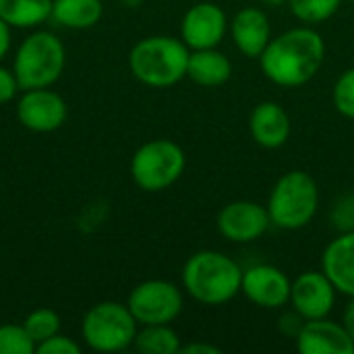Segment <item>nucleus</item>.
Segmentation results:
<instances>
[{
  "mask_svg": "<svg viewBox=\"0 0 354 354\" xmlns=\"http://www.w3.org/2000/svg\"><path fill=\"white\" fill-rule=\"evenodd\" d=\"M187 77L201 87H220L232 77V62L218 48L191 50Z\"/></svg>",
  "mask_w": 354,
  "mask_h": 354,
  "instance_id": "18",
  "label": "nucleus"
},
{
  "mask_svg": "<svg viewBox=\"0 0 354 354\" xmlns=\"http://www.w3.org/2000/svg\"><path fill=\"white\" fill-rule=\"evenodd\" d=\"M332 102L338 114L354 120V66L346 68L338 77L334 91H332Z\"/></svg>",
  "mask_w": 354,
  "mask_h": 354,
  "instance_id": "25",
  "label": "nucleus"
},
{
  "mask_svg": "<svg viewBox=\"0 0 354 354\" xmlns=\"http://www.w3.org/2000/svg\"><path fill=\"white\" fill-rule=\"evenodd\" d=\"M178 354H222V348L207 344V342H191V344L180 346Z\"/></svg>",
  "mask_w": 354,
  "mask_h": 354,
  "instance_id": "30",
  "label": "nucleus"
},
{
  "mask_svg": "<svg viewBox=\"0 0 354 354\" xmlns=\"http://www.w3.org/2000/svg\"><path fill=\"white\" fill-rule=\"evenodd\" d=\"M52 19L68 29H89L102 19L100 0H54Z\"/></svg>",
  "mask_w": 354,
  "mask_h": 354,
  "instance_id": "19",
  "label": "nucleus"
},
{
  "mask_svg": "<svg viewBox=\"0 0 354 354\" xmlns=\"http://www.w3.org/2000/svg\"><path fill=\"white\" fill-rule=\"evenodd\" d=\"M54 0H0V19L10 27H35L52 17Z\"/></svg>",
  "mask_w": 354,
  "mask_h": 354,
  "instance_id": "20",
  "label": "nucleus"
},
{
  "mask_svg": "<svg viewBox=\"0 0 354 354\" xmlns=\"http://www.w3.org/2000/svg\"><path fill=\"white\" fill-rule=\"evenodd\" d=\"M19 122L35 133H50L62 127L66 120V104L48 87L27 89L17 104Z\"/></svg>",
  "mask_w": 354,
  "mask_h": 354,
  "instance_id": "13",
  "label": "nucleus"
},
{
  "mask_svg": "<svg viewBox=\"0 0 354 354\" xmlns=\"http://www.w3.org/2000/svg\"><path fill=\"white\" fill-rule=\"evenodd\" d=\"M326 41L311 25L292 27L270 39L259 56L266 79L280 87H301L309 83L324 66Z\"/></svg>",
  "mask_w": 354,
  "mask_h": 354,
  "instance_id": "1",
  "label": "nucleus"
},
{
  "mask_svg": "<svg viewBox=\"0 0 354 354\" xmlns=\"http://www.w3.org/2000/svg\"><path fill=\"white\" fill-rule=\"evenodd\" d=\"M336 295L338 290L324 270H309L292 280L290 305L303 319H324L334 311Z\"/></svg>",
  "mask_w": 354,
  "mask_h": 354,
  "instance_id": "12",
  "label": "nucleus"
},
{
  "mask_svg": "<svg viewBox=\"0 0 354 354\" xmlns=\"http://www.w3.org/2000/svg\"><path fill=\"white\" fill-rule=\"evenodd\" d=\"M307 319H303L295 309H292V313L288 315H284L282 319H280V330H282V334L284 336H288V338H297V334L301 332V328H303V324H305Z\"/></svg>",
  "mask_w": 354,
  "mask_h": 354,
  "instance_id": "29",
  "label": "nucleus"
},
{
  "mask_svg": "<svg viewBox=\"0 0 354 354\" xmlns=\"http://www.w3.org/2000/svg\"><path fill=\"white\" fill-rule=\"evenodd\" d=\"M261 4H266V6H282V4H286L288 0H259Z\"/></svg>",
  "mask_w": 354,
  "mask_h": 354,
  "instance_id": "33",
  "label": "nucleus"
},
{
  "mask_svg": "<svg viewBox=\"0 0 354 354\" xmlns=\"http://www.w3.org/2000/svg\"><path fill=\"white\" fill-rule=\"evenodd\" d=\"M10 48V25L0 19V60L6 56Z\"/></svg>",
  "mask_w": 354,
  "mask_h": 354,
  "instance_id": "32",
  "label": "nucleus"
},
{
  "mask_svg": "<svg viewBox=\"0 0 354 354\" xmlns=\"http://www.w3.org/2000/svg\"><path fill=\"white\" fill-rule=\"evenodd\" d=\"M292 280L276 266L257 263L243 270L241 292L261 309H282L290 303Z\"/></svg>",
  "mask_w": 354,
  "mask_h": 354,
  "instance_id": "11",
  "label": "nucleus"
},
{
  "mask_svg": "<svg viewBox=\"0 0 354 354\" xmlns=\"http://www.w3.org/2000/svg\"><path fill=\"white\" fill-rule=\"evenodd\" d=\"M79 351H81L79 344H75L71 338L60 336V334H56L35 346L37 354H79Z\"/></svg>",
  "mask_w": 354,
  "mask_h": 354,
  "instance_id": "26",
  "label": "nucleus"
},
{
  "mask_svg": "<svg viewBox=\"0 0 354 354\" xmlns=\"http://www.w3.org/2000/svg\"><path fill=\"white\" fill-rule=\"evenodd\" d=\"M351 2H354V0H351Z\"/></svg>",
  "mask_w": 354,
  "mask_h": 354,
  "instance_id": "34",
  "label": "nucleus"
},
{
  "mask_svg": "<svg viewBox=\"0 0 354 354\" xmlns=\"http://www.w3.org/2000/svg\"><path fill=\"white\" fill-rule=\"evenodd\" d=\"M241 266L220 251H197L183 268V288L187 295L207 307L230 303L241 292Z\"/></svg>",
  "mask_w": 354,
  "mask_h": 354,
  "instance_id": "2",
  "label": "nucleus"
},
{
  "mask_svg": "<svg viewBox=\"0 0 354 354\" xmlns=\"http://www.w3.org/2000/svg\"><path fill=\"white\" fill-rule=\"evenodd\" d=\"M342 222V230L354 228V197H344L334 209V224Z\"/></svg>",
  "mask_w": 354,
  "mask_h": 354,
  "instance_id": "27",
  "label": "nucleus"
},
{
  "mask_svg": "<svg viewBox=\"0 0 354 354\" xmlns=\"http://www.w3.org/2000/svg\"><path fill=\"white\" fill-rule=\"evenodd\" d=\"M290 131V116L278 102H261L251 110L249 133L257 145L266 149H278L288 141Z\"/></svg>",
  "mask_w": 354,
  "mask_h": 354,
  "instance_id": "16",
  "label": "nucleus"
},
{
  "mask_svg": "<svg viewBox=\"0 0 354 354\" xmlns=\"http://www.w3.org/2000/svg\"><path fill=\"white\" fill-rule=\"evenodd\" d=\"M187 158L178 143L170 139H151L143 143L131 160L135 185L147 193L172 187L185 172Z\"/></svg>",
  "mask_w": 354,
  "mask_h": 354,
  "instance_id": "6",
  "label": "nucleus"
},
{
  "mask_svg": "<svg viewBox=\"0 0 354 354\" xmlns=\"http://www.w3.org/2000/svg\"><path fill=\"white\" fill-rule=\"evenodd\" d=\"M137 319L131 309L120 303H100L91 307L81 324L83 338L91 351L120 353L133 346L137 336Z\"/></svg>",
  "mask_w": 354,
  "mask_h": 354,
  "instance_id": "7",
  "label": "nucleus"
},
{
  "mask_svg": "<svg viewBox=\"0 0 354 354\" xmlns=\"http://www.w3.org/2000/svg\"><path fill=\"white\" fill-rule=\"evenodd\" d=\"M66 54L62 41L48 31L25 37L15 56V79L19 89H41L58 81L64 71Z\"/></svg>",
  "mask_w": 354,
  "mask_h": 354,
  "instance_id": "5",
  "label": "nucleus"
},
{
  "mask_svg": "<svg viewBox=\"0 0 354 354\" xmlns=\"http://www.w3.org/2000/svg\"><path fill=\"white\" fill-rule=\"evenodd\" d=\"M230 37L236 46V50L247 58H257L263 54L272 39V23L263 8L259 6H245L241 8L230 25H228Z\"/></svg>",
  "mask_w": 354,
  "mask_h": 354,
  "instance_id": "14",
  "label": "nucleus"
},
{
  "mask_svg": "<svg viewBox=\"0 0 354 354\" xmlns=\"http://www.w3.org/2000/svg\"><path fill=\"white\" fill-rule=\"evenodd\" d=\"M322 270L332 280L338 295L354 297V228L342 230L328 243L322 255Z\"/></svg>",
  "mask_w": 354,
  "mask_h": 354,
  "instance_id": "17",
  "label": "nucleus"
},
{
  "mask_svg": "<svg viewBox=\"0 0 354 354\" xmlns=\"http://www.w3.org/2000/svg\"><path fill=\"white\" fill-rule=\"evenodd\" d=\"M346 330V334L353 338L354 342V297H351V301L346 303L344 307V313H342V322H340Z\"/></svg>",
  "mask_w": 354,
  "mask_h": 354,
  "instance_id": "31",
  "label": "nucleus"
},
{
  "mask_svg": "<svg viewBox=\"0 0 354 354\" xmlns=\"http://www.w3.org/2000/svg\"><path fill=\"white\" fill-rule=\"evenodd\" d=\"M286 4L295 15V19H299L301 23L319 25L338 12L342 0H288Z\"/></svg>",
  "mask_w": 354,
  "mask_h": 354,
  "instance_id": "22",
  "label": "nucleus"
},
{
  "mask_svg": "<svg viewBox=\"0 0 354 354\" xmlns=\"http://www.w3.org/2000/svg\"><path fill=\"white\" fill-rule=\"evenodd\" d=\"M301 354H354L353 338L342 324L324 319H307L295 338Z\"/></svg>",
  "mask_w": 354,
  "mask_h": 354,
  "instance_id": "15",
  "label": "nucleus"
},
{
  "mask_svg": "<svg viewBox=\"0 0 354 354\" xmlns=\"http://www.w3.org/2000/svg\"><path fill=\"white\" fill-rule=\"evenodd\" d=\"M133 346L143 354H178L183 344L170 324H158L137 330Z\"/></svg>",
  "mask_w": 354,
  "mask_h": 354,
  "instance_id": "21",
  "label": "nucleus"
},
{
  "mask_svg": "<svg viewBox=\"0 0 354 354\" xmlns=\"http://www.w3.org/2000/svg\"><path fill=\"white\" fill-rule=\"evenodd\" d=\"M191 50L183 39L151 35L137 41L129 54V66L137 81L149 87H172L187 77Z\"/></svg>",
  "mask_w": 354,
  "mask_h": 354,
  "instance_id": "3",
  "label": "nucleus"
},
{
  "mask_svg": "<svg viewBox=\"0 0 354 354\" xmlns=\"http://www.w3.org/2000/svg\"><path fill=\"white\" fill-rule=\"evenodd\" d=\"M183 305L180 288L168 280H145L131 290L127 301L139 326L172 324L180 315Z\"/></svg>",
  "mask_w": 354,
  "mask_h": 354,
  "instance_id": "8",
  "label": "nucleus"
},
{
  "mask_svg": "<svg viewBox=\"0 0 354 354\" xmlns=\"http://www.w3.org/2000/svg\"><path fill=\"white\" fill-rule=\"evenodd\" d=\"M35 342L23 326H0V354H33Z\"/></svg>",
  "mask_w": 354,
  "mask_h": 354,
  "instance_id": "24",
  "label": "nucleus"
},
{
  "mask_svg": "<svg viewBox=\"0 0 354 354\" xmlns=\"http://www.w3.org/2000/svg\"><path fill=\"white\" fill-rule=\"evenodd\" d=\"M218 232L236 245L255 243L272 226V218L266 205L251 199H236L226 203L216 220Z\"/></svg>",
  "mask_w": 354,
  "mask_h": 354,
  "instance_id": "9",
  "label": "nucleus"
},
{
  "mask_svg": "<svg viewBox=\"0 0 354 354\" xmlns=\"http://www.w3.org/2000/svg\"><path fill=\"white\" fill-rule=\"evenodd\" d=\"M17 89H19V83L15 79V73L0 66V104L10 102L15 97Z\"/></svg>",
  "mask_w": 354,
  "mask_h": 354,
  "instance_id": "28",
  "label": "nucleus"
},
{
  "mask_svg": "<svg viewBox=\"0 0 354 354\" xmlns=\"http://www.w3.org/2000/svg\"><path fill=\"white\" fill-rule=\"evenodd\" d=\"M272 224L282 230H301L311 224L319 207V187L305 170L282 174L268 199Z\"/></svg>",
  "mask_w": 354,
  "mask_h": 354,
  "instance_id": "4",
  "label": "nucleus"
},
{
  "mask_svg": "<svg viewBox=\"0 0 354 354\" xmlns=\"http://www.w3.org/2000/svg\"><path fill=\"white\" fill-rule=\"evenodd\" d=\"M23 328L27 330L29 338H31V340L35 342V346H37V344H41L44 340H48V338H52V336H56V334L60 332V317H58L52 309L41 307V309L31 311V313L25 317Z\"/></svg>",
  "mask_w": 354,
  "mask_h": 354,
  "instance_id": "23",
  "label": "nucleus"
},
{
  "mask_svg": "<svg viewBox=\"0 0 354 354\" xmlns=\"http://www.w3.org/2000/svg\"><path fill=\"white\" fill-rule=\"evenodd\" d=\"M228 17L216 2H197L193 4L180 23V39L189 50H207L218 48L228 33Z\"/></svg>",
  "mask_w": 354,
  "mask_h": 354,
  "instance_id": "10",
  "label": "nucleus"
}]
</instances>
